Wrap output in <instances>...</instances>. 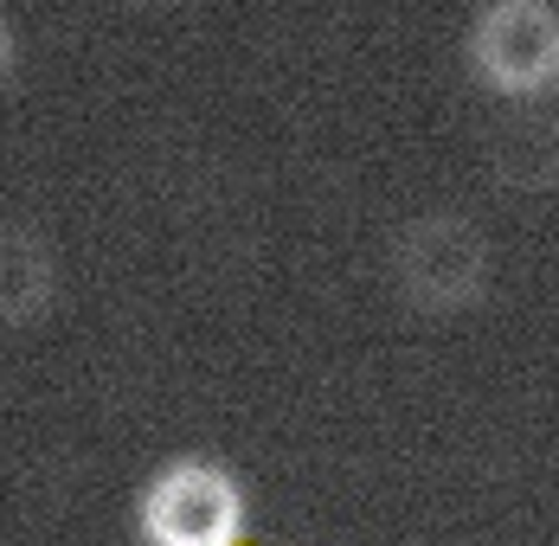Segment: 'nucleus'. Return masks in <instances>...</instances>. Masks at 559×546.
Returning <instances> with one entry per match:
<instances>
[{
	"label": "nucleus",
	"instance_id": "f257e3e1",
	"mask_svg": "<svg viewBox=\"0 0 559 546\" xmlns=\"http://www.w3.org/2000/svg\"><path fill=\"white\" fill-rule=\"evenodd\" d=\"M386 276L418 316H469L496 289V238L456 206L412 213L386 245Z\"/></svg>",
	"mask_w": 559,
	"mask_h": 546
},
{
	"label": "nucleus",
	"instance_id": "f03ea898",
	"mask_svg": "<svg viewBox=\"0 0 559 546\" xmlns=\"http://www.w3.org/2000/svg\"><path fill=\"white\" fill-rule=\"evenodd\" d=\"M251 489L213 450H174L135 489V541L142 546H245Z\"/></svg>",
	"mask_w": 559,
	"mask_h": 546
},
{
	"label": "nucleus",
	"instance_id": "7ed1b4c3",
	"mask_svg": "<svg viewBox=\"0 0 559 546\" xmlns=\"http://www.w3.org/2000/svg\"><path fill=\"white\" fill-rule=\"evenodd\" d=\"M463 64L496 104L540 109L559 97V0H476Z\"/></svg>",
	"mask_w": 559,
	"mask_h": 546
},
{
	"label": "nucleus",
	"instance_id": "20e7f679",
	"mask_svg": "<svg viewBox=\"0 0 559 546\" xmlns=\"http://www.w3.org/2000/svg\"><path fill=\"white\" fill-rule=\"evenodd\" d=\"M58 245L33 218H0V334L46 322L58 302Z\"/></svg>",
	"mask_w": 559,
	"mask_h": 546
},
{
	"label": "nucleus",
	"instance_id": "423d86ee",
	"mask_svg": "<svg viewBox=\"0 0 559 546\" xmlns=\"http://www.w3.org/2000/svg\"><path fill=\"white\" fill-rule=\"evenodd\" d=\"M554 116H559V97H554Z\"/></svg>",
	"mask_w": 559,
	"mask_h": 546
},
{
	"label": "nucleus",
	"instance_id": "39448f33",
	"mask_svg": "<svg viewBox=\"0 0 559 546\" xmlns=\"http://www.w3.org/2000/svg\"><path fill=\"white\" fill-rule=\"evenodd\" d=\"M13 78H20V26H13V13L0 7V97L13 91Z\"/></svg>",
	"mask_w": 559,
	"mask_h": 546
}]
</instances>
